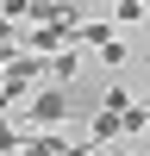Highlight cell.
I'll return each instance as SVG.
<instances>
[{
  "mask_svg": "<svg viewBox=\"0 0 150 156\" xmlns=\"http://www.w3.org/2000/svg\"><path fill=\"white\" fill-rule=\"evenodd\" d=\"M25 112H31V131H56L62 119L75 112V100H69V87H56V81H44L31 100H25Z\"/></svg>",
  "mask_w": 150,
  "mask_h": 156,
  "instance_id": "cell-1",
  "label": "cell"
},
{
  "mask_svg": "<svg viewBox=\"0 0 150 156\" xmlns=\"http://www.w3.org/2000/svg\"><path fill=\"white\" fill-rule=\"evenodd\" d=\"M44 69H50V56H12L6 75H0V94H6V100H25L38 81H44Z\"/></svg>",
  "mask_w": 150,
  "mask_h": 156,
  "instance_id": "cell-2",
  "label": "cell"
},
{
  "mask_svg": "<svg viewBox=\"0 0 150 156\" xmlns=\"http://www.w3.org/2000/svg\"><path fill=\"white\" fill-rule=\"evenodd\" d=\"M75 44H94L106 62H125V56H131V44H125V37L112 31L106 19H94V25H75Z\"/></svg>",
  "mask_w": 150,
  "mask_h": 156,
  "instance_id": "cell-3",
  "label": "cell"
},
{
  "mask_svg": "<svg viewBox=\"0 0 150 156\" xmlns=\"http://www.w3.org/2000/svg\"><path fill=\"white\" fill-rule=\"evenodd\" d=\"M62 44H75V25H38V31H19V50H62Z\"/></svg>",
  "mask_w": 150,
  "mask_h": 156,
  "instance_id": "cell-4",
  "label": "cell"
},
{
  "mask_svg": "<svg viewBox=\"0 0 150 156\" xmlns=\"http://www.w3.org/2000/svg\"><path fill=\"white\" fill-rule=\"evenodd\" d=\"M19 156H75V144L56 137V131H31V137L19 144Z\"/></svg>",
  "mask_w": 150,
  "mask_h": 156,
  "instance_id": "cell-5",
  "label": "cell"
},
{
  "mask_svg": "<svg viewBox=\"0 0 150 156\" xmlns=\"http://www.w3.org/2000/svg\"><path fill=\"white\" fill-rule=\"evenodd\" d=\"M75 62H81V56H75V50H56V56H50V69H44V81H69V75H75Z\"/></svg>",
  "mask_w": 150,
  "mask_h": 156,
  "instance_id": "cell-6",
  "label": "cell"
},
{
  "mask_svg": "<svg viewBox=\"0 0 150 156\" xmlns=\"http://www.w3.org/2000/svg\"><path fill=\"white\" fill-rule=\"evenodd\" d=\"M119 119H125V112H94V144H112V137H125V131H119Z\"/></svg>",
  "mask_w": 150,
  "mask_h": 156,
  "instance_id": "cell-7",
  "label": "cell"
},
{
  "mask_svg": "<svg viewBox=\"0 0 150 156\" xmlns=\"http://www.w3.org/2000/svg\"><path fill=\"white\" fill-rule=\"evenodd\" d=\"M112 19H119V25H138V19H150V0H119V6H112Z\"/></svg>",
  "mask_w": 150,
  "mask_h": 156,
  "instance_id": "cell-8",
  "label": "cell"
},
{
  "mask_svg": "<svg viewBox=\"0 0 150 156\" xmlns=\"http://www.w3.org/2000/svg\"><path fill=\"white\" fill-rule=\"evenodd\" d=\"M125 106H131V94H125V87H106V94L94 100V112H125Z\"/></svg>",
  "mask_w": 150,
  "mask_h": 156,
  "instance_id": "cell-9",
  "label": "cell"
},
{
  "mask_svg": "<svg viewBox=\"0 0 150 156\" xmlns=\"http://www.w3.org/2000/svg\"><path fill=\"white\" fill-rule=\"evenodd\" d=\"M144 125H150V112H144V106H138V100H131V106H125V119H119V131H125V137H138V131H144Z\"/></svg>",
  "mask_w": 150,
  "mask_h": 156,
  "instance_id": "cell-10",
  "label": "cell"
},
{
  "mask_svg": "<svg viewBox=\"0 0 150 156\" xmlns=\"http://www.w3.org/2000/svg\"><path fill=\"white\" fill-rule=\"evenodd\" d=\"M19 144H25V137H19V125H6V119H0V156H19Z\"/></svg>",
  "mask_w": 150,
  "mask_h": 156,
  "instance_id": "cell-11",
  "label": "cell"
},
{
  "mask_svg": "<svg viewBox=\"0 0 150 156\" xmlns=\"http://www.w3.org/2000/svg\"><path fill=\"white\" fill-rule=\"evenodd\" d=\"M75 156H94V144H75Z\"/></svg>",
  "mask_w": 150,
  "mask_h": 156,
  "instance_id": "cell-12",
  "label": "cell"
},
{
  "mask_svg": "<svg viewBox=\"0 0 150 156\" xmlns=\"http://www.w3.org/2000/svg\"><path fill=\"white\" fill-rule=\"evenodd\" d=\"M6 106H12V100H6V94H0V119H6Z\"/></svg>",
  "mask_w": 150,
  "mask_h": 156,
  "instance_id": "cell-13",
  "label": "cell"
},
{
  "mask_svg": "<svg viewBox=\"0 0 150 156\" xmlns=\"http://www.w3.org/2000/svg\"><path fill=\"white\" fill-rule=\"evenodd\" d=\"M138 106H144V112H150V100H138Z\"/></svg>",
  "mask_w": 150,
  "mask_h": 156,
  "instance_id": "cell-14",
  "label": "cell"
}]
</instances>
